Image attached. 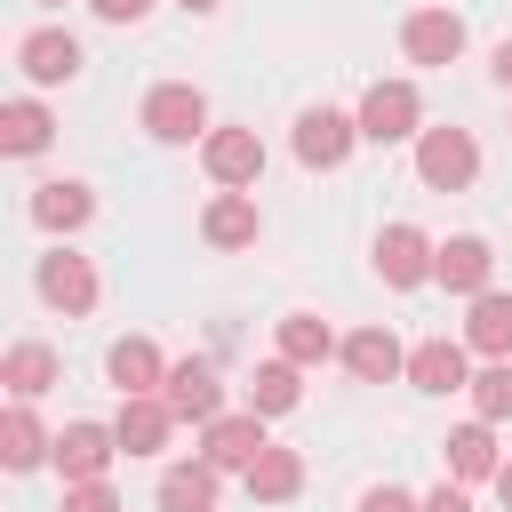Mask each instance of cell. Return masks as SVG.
<instances>
[{"label":"cell","instance_id":"cell-37","mask_svg":"<svg viewBox=\"0 0 512 512\" xmlns=\"http://www.w3.org/2000/svg\"><path fill=\"white\" fill-rule=\"evenodd\" d=\"M40 8H56V0H40Z\"/></svg>","mask_w":512,"mask_h":512},{"label":"cell","instance_id":"cell-21","mask_svg":"<svg viewBox=\"0 0 512 512\" xmlns=\"http://www.w3.org/2000/svg\"><path fill=\"white\" fill-rule=\"evenodd\" d=\"M464 344L472 352H488V360H512V296H472V312H464Z\"/></svg>","mask_w":512,"mask_h":512},{"label":"cell","instance_id":"cell-31","mask_svg":"<svg viewBox=\"0 0 512 512\" xmlns=\"http://www.w3.org/2000/svg\"><path fill=\"white\" fill-rule=\"evenodd\" d=\"M360 512H424V496H408V488H392V480H384V488H368V496H360Z\"/></svg>","mask_w":512,"mask_h":512},{"label":"cell","instance_id":"cell-7","mask_svg":"<svg viewBox=\"0 0 512 512\" xmlns=\"http://www.w3.org/2000/svg\"><path fill=\"white\" fill-rule=\"evenodd\" d=\"M160 400L176 408V424H200V432L224 416V384H216V368H208V360H176V368H168V384H160Z\"/></svg>","mask_w":512,"mask_h":512},{"label":"cell","instance_id":"cell-6","mask_svg":"<svg viewBox=\"0 0 512 512\" xmlns=\"http://www.w3.org/2000/svg\"><path fill=\"white\" fill-rule=\"evenodd\" d=\"M200 160H208V176H216L224 192H248V184L264 176V144H256V128H208V136H200Z\"/></svg>","mask_w":512,"mask_h":512},{"label":"cell","instance_id":"cell-5","mask_svg":"<svg viewBox=\"0 0 512 512\" xmlns=\"http://www.w3.org/2000/svg\"><path fill=\"white\" fill-rule=\"evenodd\" d=\"M112 456H120V432L80 416V424H64V432H56V456H48V464L64 472V488H80V480H104V464H112Z\"/></svg>","mask_w":512,"mask_h":512},{"label":"cell","instance_id":"cell-3","mask_svg":"<svg viewBox=\"0 0 512 512\" xmlns=\"http://www.w3.org/2000/svg\"><path fill=\"white\" fill-rule=\"evenodd\" d=\"M144 128H152L160 144H192V136H208V96H200L192 80H160V88L144 96Z\"/></svg>","mask_w":512,"mask_h":512},{"label":"cell","instance_id":"cell-24","mask_svg":"<svg viewBox=\"0 0 512 512\" xmlns=\"http://www.w3.org/2000/svg\"><path fill=\"white\" fill-rule=\"evenodd\" d=\"M160 512H216V464H168L160 472Z\"/></svg>","mask_w":512,"mask_h":512},{"label":"cell","instance_id":"cell-32","mask_svg":"<svg viewBox=\"0 0 512 512\" xmlns=\"http://www.w3.org/2000/svg\"><path fill=\"white\" fill-rule=\"evenodd\" d=\"M424 512H472V496H464V480H440V488L424 496Z\"/></svg>","mask_w":512,"mask_h":512},{"label":"cell","instance_id":"cell-4","mask_svg":"<svg viewBox=\"0 0 512 512\" xmlns=\"http://www.w3.org/2000/svg\"><path fill=\"white\" fill-rule=\"evenodd\" d=\"M352 144H360V120L336 112V104H312V112L296 120V160H304V168H344Z\"/></svg>","mask_w":512,"mask_h":512},{"label":"cell","instance_id":"cell-26","mask_svg":"<svg viewBox=\"0 0 512 512\" xmlns=\"http://www.w3.org/2000/svg\"><path fill=\"white\" fill-rule=\"evenodd\" d=\"M328 352H344V344L328 336V320H320V312H288V320H280V360H296V368H320Z\"/></svg>","mask_w":512,"mask_h":512},{"label":"cell","instance_id":"cell-8","mask_svg":"<svg viewBox=\"0 0 512 512\" xmlns=\"http://www.w3.org/2000/svg\"><path fill=\"white\" fill-rule=\"evenodd\" d=\"M264 448H272V440H264V416H256V408L216 416V424L200 432V464H216V472H248Z\"/></svg>","mask_w":512,"mask_h":512},{"label":"cell","instance_id":"cell-10","mask_svg":"<svg viewBox=\"0 0 512 512\" xmlns=\"http://www.w3.org/2000/svg\"><path fill=\"white\" fill-rule=\"evenodd\" d=\"M432 240L416 232V224H384L376 232V272H384V288H424L432 280Z\"/></svg>","mask_w":512,"mask_h":512},{"label":"cell","instance_id":"cell-30","mask_svg":"<svg viewBox=\"0 0 512 512\" xmlns=\"http://www.w3.org/2000/svg\"><path fill=\"white\" fill-rule=\"evenodd\" d=\"M64 512H120V496L104 480H80V488H64Z\"/></svg>","mask_w":512,"mask_h":512},{"label":"cell","instance_id":"cell-2","mask_svg":"<svg viewBox=\"0 0 512 512\" xmlns=\"http://www.w3.org/2000/svg\"><path fill=\"white\" fill-rule=\"evenodd\" d=\"M352 120H360V144H408V136H424V128H416L424 112H416V88H408V80H376Z\"/></svg>","mask_w":512,"mask_h":512},{"label":"cell","instance_id":"cell-12","mask_svg":"<svg viewBox=\"0 0 512 512\" xmlns=\"http://www.w3.org/2000/svg\"><path fill=\"white\" fill-rule=\"evenodd\" d=\"M104 376L120 384V400H144V392H160V384H168V360H160V344H152V336H120V344L104 352Z\"/></svg>","mask_w":512,"mask_h":512},{"label":"cell","instance_id":"cell-29","mask_svg":"<svg viewBox=\"0 0 512 512\" xmlns=\"http://www.w3.org/2000/svg\"><path fill=\"white\" fill-rule=\"evenodd\" d=\"M472 408H480V424H504L512 416V360H488L472 376Z\"/></svg>","mask_w":512,"mask_h":512},{"label":"cell","instance_id":"cell-36","mask_svg":"<svg viewBox=\"0 0 512 512\" xmlns=\"http://www.w3.org/2000/svg\"><path fill=\"white\" fill-rule=\"evenodd\" d=\"M176 8H192V16H216V8H224V0H176Z\"/></svg>","mask_w":512,"mask_h":512},{"label":"cell","instance_id":"cell-35","mask_svg":"<svg viewBox=\"0 0 512 512\" xmlns=\"http://www.w3.org/2000/svg\"><path fill=\"white\" fill-rule=\"evenodd\" d=\"M496 496H504V512H512V456H504V472H496Z\"/></svg>","mask_w":512,"mask_h":512},{"label":"cell","instance_id":"cell-16","mask_svg":"<svg viewBox=\"0 0 512 512\" xmlns=\"http://www.w3.org/2000/svg\"><path fill=\"white\" fill-rule=\"evenodd\" d=\"M464 352H472V344H448V336L416 344V352H408V384H416V392H472Z\"/></svg>","mask_w":512,"mask_h":512},{"label":"cell","instance_id":"cell-1","mask_svg":"<svg viewBox=\"0 0 512 512\" xmlns=\"http://www.w3.org/2000/svg\"><path fill=\"white\" fill-rule=\"evenodd\" d=\"M416 176H424L432 192H464V184L480 176L472 128H424V136H416Z\"/></svg>","mask_w":512,"mask_h":512},{"label":"cell","instance_id":"cell-23","mask_svg":"<svg viewBox=\"0 0 512 512\" xmlns=\"http://www.w3.org/2000/svg\"><path fill=\"white\" fill-rule=\"evenodd\" d=\"M96 216V192L88 184H40L32 192V224H48V232H80Z\"/></svg>","mask_w":512,"mask_h":512},{"label":"cell","instance_id":"cell-34","mask_svg":"<svg viewBox=\"0 0 512 512\" xmlns=\"http://www.w3.org/2000/svg\"><path fill=\"white\" fill-rule=\"evenodd\" d=\"M488 72H496V88H512V40L496 48V64H488Z\"/></svg>","mask_w":512,"mask_h":512},{"label":"cell","instance_id":"cell-15","mask_svg":"<svg viewBox=\"0 0 512 512\" xmlns=\"http://www.w3.org/2000/svg\"><path fill=\"white\" fill-rule=\"evenodd\" d=\"M40 296H48L56 312H88V304H96V264L72 256V248H48V256H40Z\"/></svg>","mask_w":512,"mask_h":512},{"label":"cell","instance_id":"cell-18","mask_svg":"<svg viewBox=\"0 0 512 512\" xmlns=\"http://www.w3.org/2000/svg\"><path fill=\"white\" fill-rule=\"evenodd\" d=\"M344 368H352L360 384H384V376L408 368V352H400L392 328H352V336H344Z\"/></svg>","mask_w":512,"mask_h":512},{"label":"cell","instance_id":"cell-14","mask_svg":"<svg viewBox=\"0 0 512 512\" xmlns=\"http://www.w3.org/2000/svg\"><path fill=\"white\" fill-rule=\"evenodd\" d=\"M16 64H24V80L64 88V80H80V40L72 32H24L16 40Z\"/></svg>","mask_w":512,"mask_h":512},{"label":"cell","instance_id":"cell-28","mask_svg":"<svg viewBox=\"0 0 512 512\" xmlns=\"http://www.w3.org/2000/svg\"><path fill=\"white\" fill-rule=\"evenodd\" d=\"M304 400V376H296V360H264L256 376H248V408L256 416H288Z\"/></svg>","mask_w":512,"mask_h":512},{"label":"cell","instance_id":"cell-19","mask_svg":"<svg viewBox=\"0 0 512 512\" xmlns=\"http://www.w3.org/2000/svg\"><path fill=\"white\" fill-rule=\"evenodd\" d=\"M256 224H264V216H256V200H248V192H216V200H208V216H200V240H208V248H248V240H256Z\"/></svg>","mask_w":512,"mask_h":512},{"label":"cell","instance_id":"cell-13","mask_svg":"<svg viewBox=\"0 0 512 512\" xmlns=\"http://www.w3.org/2000/svg\"><path fill=\"white\" fill-rule=\"evenodd\" d=\"M112 432H120V456H160V448H168V432H176V408H168L160 392H144V400H120Z\"/></svg>","mask_w":512,"mask_h":512},{"label":"cell","instance_id":"cell-9","mask_svg":"<svg viewBox=\"0 0 512 512\" xmlns=\"http://www.w3.org/2000/svg\"><path fill=\"white\" fill-rule=\"evenodd\" d=\"M400 48H408V64H456L464 56V16L456 8H416L408 24H400Z\"/></svg>","mask_w":512,"mask_h":512},{"label":"cell","instance_id":"cell-22","mask_svg":"<svg viewBox=\"0 0 512 512\" xmlns=\"http://www.w3.org/2000/svg\"><path fill=\"white\" fill-rule=\"evenodd\" d=\"M240 480H248V496H256V504H288V496L304 488V456H296V448H264Z\"/></svg>","mask_w":512,"mask_h":512},{"label":"cell","instance_id":"cell-33","mask_svg":"<svg viewBox=\"0 0 512 512\" xmlns=\"http://www.w3.org/2000/svg\"><path fill=\"white\" fill-rule=\"evenodd\" d=\"M88 8H96V16H104V24H136V16H144V8H152V0H88Z\"/></svg>","mask_w":512,"mask_h":512},{"label":"cell","instance_id":"cell-17","mask_svg":"<svg viewBox=\"0 0 512 512\" xmlns=\"http://www.w3.org/2000/svg\"><path fill=\"white\" fill-rule=\"evenodd\" d=\"M440 456H448L456 480H496V472H504V456H496V424H480V416L456 424V432L440 440Z\"/></svg>","mask_w":512,"mask_h":512},{"label":"cell","instance_id":"cell-20","mask_svg":"<svg viewBox=\"0 0 512 512\" xmlns=\"http://www.w3.org/2000/svg\"><path fill=\"white\" fill-rule=\"evenodd\" d=\"M40 456H56V440L40 432V416H32V400H16V408L0 416V464H8V472H32Z\"/></svg>","mask_w":512,"mask_h":512},{"label":"cell","instance_id":"cell-27","mask_svg":"<svg viewBox=\"0 0 512 512\" xmlns=\"http://www.w3.org/2000/svg\"><path fill=\"white\" fill-rule=\"evenodd\" d=\"M0 384H8L16 400H40V392L56 384V352H48V344H8V360H0Z\"/></svg>","mask_w":512,"mask_h":512},{"label":"cell","instance_id":"cell-25","mask_svg":"<svg viewBox=\"0 0 512 512\" xmlns=\"http://www.w3.org/2000/svg\"><path fill=\"white\" fill-rule=\"evenodd\" d=\"M48 136H56V120L32 104V96H16L8 112H0V152H16V160H32V152H48Z\"/></svg>","mask_w":512,"mask_h":512},{"label":"cell","instance_id":"cell-11","mask_svg":"<svg viewBox=\"0 0 512 512\" xmlns=\"http://www.w3.org/2000/svg\"><path fill=\"white\" fill-rule=\"evenodd\" d=\"M488 272H496V256H488L480 232H456V240H440V256H432V280L456 288V296H488Z\"/></svg>","mask_w":512,"mask_h":512}]
</instances>
